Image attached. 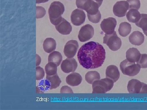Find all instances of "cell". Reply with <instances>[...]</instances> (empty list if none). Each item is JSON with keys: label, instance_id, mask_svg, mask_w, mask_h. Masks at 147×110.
Here are the masks:
<instances>
[{"label": "cell", "instance_id": "1", "mask_svg": "<svg viewBox=\"0 0 147 110\" xmlns=\"http://www.w3.org/2000/svg\"><path fill=\"white\" fill-rule=\"evenodd\" d=\"M77 57L80 64L86 69H94L100 67L105 59V51L102 45L90 41L80 48Z\"/></svg>", "mask_w": 147, "mask_h": 110}, {"label": "cell", "instance_id": "2", "mask_svg": "<svg viewBox=\"0 0 147 110\" xmlns=\"http://www.w3.org/2000/svg\"><path fill=\"white\" fill-rule=\"evenodd\" d=\"M65 11V7L62 3L59 1H54L50 5L48 9L50 21L54 25L59 23L62 17L61 15Z\"/></svg>", "mask_w": 147, "mask_h": 110}, {"label": "cell", "instance_id": "3", "mask_svg": "<svg viewBox=\"0 0 147 110\" xmlns=\"http://www.w3.org/2000/svg\"><path fill=\"white\" fill-rule=\"evenodd\" d=\"M114 83L112 80L108 78L95 81L92 84V93H106L112 89Z\"/></svg>", "mask_w": 147, "mask_h": 110}, {"label": "cell", "instance_id": "4", "mask_svg": "<svg viewBox=\"0 0 147 110\" xmlns=\"http://www.w3.org/2000/svg\"><path fill=\"white\" fill-rule=\"evenodd\" d=\"M120 67L123 74L131 77L137 75L140 72L141 68L138 64L130 62L127 59L121 62Z\"/></svg>", "mask_w": 147, "mask_h": 110}, {"label": "cell", "instance_id": "5", "mask_svg": "<svg viewBox=\"0 0 147 110\" xmlns=\"http://www.w3.org/2000/svg\"><path fill=\"white\" fill-rule=\"evenodd\" d=\"M103 43L107 45L110 50L113 51L118 50L122 45L121 40L118 36L115 31L110 34H105L103 38Z\"/></svg>", "mask_w": 147, "mask_h": 110}, {"label": "cell", "instance_id": "6", "mask_svg": "<svg viewBox=\"0 0 147 110\" xmlns=\"http://www.w3.org/2000/svg\"><path fill=\"white\" fill-rule=\"evenodd\" d=\"M127 88L130 93H147V85L136 79L129 81Z\"/></svg>", "mask_w": 147, "mask_h": 110}, {"label": "cell", "instance_id": "7", "mask_svg": "<svg viewBox=\"0 0 147 110\" xmlns=\"http://www.w3.org/2000/svg\"><path fill=\"white\" fill-rule=\"evenodd\" d=\"M94 29L91 25L87 24L81 28L79 31L78 38L80 41L85 42L88 41L93 36Z\"/></svg>", "mask_w": 147, "mask_h": 110}, {"label": "cell", "instance_id": "8", "mask_svg": "<svg viewBox=\"0 0 147 110\" xmlns=\"http://www.w3.org/2000/svg\"><path fill=\"white\" fill-rule=\"evenodd\" d=\"M117 22L115 18L109 17L104 19L100 24V28L106 34H110L115 31Z\"/></svg>", "mask_w": 147, "mask_h": 110}, {"label": "cell", "instance_id": "9", "mask_svg": "<svg viewBox=\"0 0 147 110\" xmlns=\"http://www.w3.org/2000/svg\"><path fill=\"white\" fill-rule=\"evenodd\" d=\"M129 7V5L127 1L117 2L113 6V13L117 17H123L126 15Z\"/></svg>", "mask_w": 147, "mask_h": 110}, {"label": "cell", "instance_id": "10", "mask_svg": "<svg viewBox=\"0 0 147 110\" xmlns=\"http://www.w3.org/2000/svg\"><path fill=\"white\" fill-rule=\"evenodd\" d=\"M79 47V44L76 40H69L65 46L64 54L67 58H73L76 55Z\"/></svg>", "mask_w": 147, "mask_h": 110}, {"label": "cell", "instance_id": "11", "mask_svg": "<svg viewBox=\"0 0 147 110\" xmlns=\"http://www.w3.org/2000/svg\"><path fill=\"white\" fill-rule=\"evenodd\" d=\"M86 15L84 11L76 9L71 15V21L74 25L80 26L86 21Z\"/></svg>", "mask_w": 147, "mask_h": 110}, {"label": "cell", "instance_id": "12", "mask_svg": "<svg viewBox=\"0 0 147 110\" xmlns=\"http://www.w3.org/2000/svg\"><path fill=\"white\" fill-rule=\"evenodd\" d=\"M77 66L78 64L75 59L67 58L62 62L61 68L64 73H68L76 71Z\"/></svg>", "mask_w": 147, "mask_h": 110}, {"label": "cell", "instance_id": "13", "mask_svg": "<svg viewBox=\"0 0 147 110\" xmlns=\"http://www.w3.org/2000/svg\"><path fill=\"white\" fill-rule=\"evenodd\" d=\"M55 28L60 34L62 35L70 34L72 29L70 23L63 17L59 23L55 26Z\"/></svg>", "mask_w": 147, "mask_h": 110}, {"label": "cell", "instance_id": "14", "mask_svg": "<svg viewBox=\"0 0 147 110\" xmlns=\"http://www.w3.org/2000/svg\"><path fill=\"white\" fill-rule=\"evenodd\" d=\"M106 77L115 82L119 78L120 74L118 68L115 65H111L107 67L106 70Z\"/></svg>", "mask_w": 147, "mask_h": 110}, {"label": "cell", "instance_id": "15", "mask_svg": "<svg viewBox=\"0 0 147 110\" xmlns=\"http://www.w3.org/2000/svg\"><path fill=\"white\" fill-rule=\"evenodd\" d=\"M45 80L47 87L50 90L57 88L59 86L61 82V81L57 74L52 76H46Z\"/></svg>", "mask_w": 147, "mask_h": 110}, {"label": "cell", "instance_id": "16", "mask_svg": "<svg viewBox=\"0 0 147 110\" xmlns=\"http://www.w3.org/2000/svg\"><path fill=\"white\" fill-rule=\"evenodd\" d=\"M129 42L132 45L139 46L144 41V34L139 31H134L131 34L129 37Z\"/></svg>", "mask_w": 147, "mask_h": 110}, {"label": "cell", "instance_id": "17", "mask_svg": "<svg viewBox=\"0 0 147 110\" xmlns=\"http://www.w3.org/2000/svg\"><path fill=\"white\" fill-rule=\"evenodd\" d=\"M82 78L81 75L77 73H71L66 78L67 83L72 87L77 86L82 83Z\"/></svg>", "mask_w": 147, "mask_h": 110}, {"label": "cell", "instance_id": "18", "mask_svg": "<svg viewBox=\"0 0 147 110\" xmlns=\"http://www.w3.org/2000/svg\"><path fill=\"white\" fill-rule=\"evenodd\" d=\"M141 54L137 48H129L126 53L127 59L129 61L133 63L137 62L139 61Z\"/></svg>", "mask_w": 147, "mask_h": 110}, {"label": "cell", "instance_id": "19", "mask_svg": "<svg viewBox=\"0 0 147 110\" xmlns=\"http://www.w3.org/2000/svg\"><path fill=\"white\" fill-rule=\"evenodd\" d=\"M57 43L55 39L52 38H48L44 40L43 48L46 53L49 54L53 52L56 50Z\"/></svg>", "mask_w": 147, "mask_h": 110}, {"label": "cell", "instance_id": "20", "mask_svg": "<svg viewBox=\"0 0 147 110\" xmlns=\"http://www.w3.org/2000/svg\"><path fill=\"white\" fill-rule=\"evenodd\" d=\"M141 14L137 9H131L126 13V18L129 22L137 23L141 18Z\"/></svg>", "mask_w": 147, "mask_h": 110}, {"label": "cell", "instance_id": "21", "mask_svg": "<svg viewBox=\"0 0 147 110\" xmlns=\"http://www.w3.org/2000/svg\"><path fill=\"white\" fill-rule=\"evenodd\" d=\"M95 3V1L93 0H76V5L78 8L87 11L91 8Z\"/></svg>", "mask_w": 147, "mask_h": 110}, {"label": "cell", "instance_id": "22", "mask_svg": "<svg viewBox=\"0 0 147 110\" xmlns=\"http://www.w3.org/2000/svg\"><path fill=\"white\" fill-rule=\"evenodd\" d=\"M131 25L126 22H122L120 24L119 28V34L121 36L126 37L131 31Z\"/></svg>", "mask_w": 147, "mask_h": 110}, {"label": "cell", "instance_id": "23", "mask_svg": "<svg viewBox=\"0 0 147 110\" xmlns=\"http://www.w3.org/2000/svg\"><path fill=\"white\" fill-rule=\"evenodd\" d=\"M63 60V57L61 54L57 51H55L49 55L48 58L49 62H53L56 64L57 66L61 64Z\"/></svg>", "mask_w": 147, "mask_h": 110}, {"label": "cell", "instance_id": "24", "mask_svg": "<svg viewBox=\"0 0 147 110\" xmlns=\"http://www.w3.org/2000/svg\"><path fill=\"white\" fill-rule=\"evenodd\" d=\"M85 78L87 82L92 84L95 81L100 80V74L96 71H89L86 74Z\"/></svg>", "mask_w": 147, "mask_h": 110}, {"label": "cell", "instance_id": "25", "mask_svg": "<svg viewBox=\"0 0 147 110\" xmlns=\"http://www.w3.org/2000/svg\"><path fill=\"white\" fill-rule=\"evenodd\" d=\"M135 24L137 27L141 28L144 34H146L147 33V14H141V18Z\"/></svg>", "mask_w": 147, "mask_h": 110}, {"label": "cell", "instance_id": "26", "mask_svg": "<svg viewBox=\"0 0 147 110\" xmlns=\"http://www.w3.org/2000/svg\"><path fill=\"white\" fill-rule=\"evenodd\" d=\"M57 66L53 62H49L45 66V71L47 76H52L57 74Z\"/></svg>", "mask_w": 147, "mask_h": 110}, {"label": "cell", "instance_id": "27", "mask_svg": "<svg viewBox=\"0 0 147 110\" xmlns=\"http://www.w3.org/2000/svg\"><path fill=\"white\" fill-rule=\"evenodd\" d=\"M129 5V9H134L138 10L141 7L140 0H127Z\"/></svg>", "mask_w": 147, "mask_h": 110}, {"label": "cell", "instance_id": "28", "mask_svg": "<svg viewBox=\"0 0 147 110\" xmlns=\"http://www.w3.org/2000/svg\"><path fill=\"white\" fill-rule=\"evenodd\" d=\"M138 64L143 68H147V54H142L141 55L139 61L137 62Z\"/></svg>", "mask_w": 147, "mask_h": 110}, {"label": "cell", "instance_id": "29", "mask_svg": "<svg viewBox=\"0 0 147 110\" xmlns=\"http://www.w3.org/2000/svg\"><path fill=\"white\" fill-rule=\"evenodd\" d=\"M45 76V71L44 69L40 66L36 67V80H40L43 78Z\"/></svg>", "mask_w": 147, "mask_h": 110}, {"label": "cell", "instance_id": "30", "mask_svg": "<svg viewBox=\"0 0 147 110\" xmlns=\"http://www.w3.org/2000/svg\"><path fill=\"white\" fill-rule=\"evenodd\" d=\"M46 11L44 7L41 6L36 7V18H40L44 17Z\"/></svg>", "mask_w": 147, "mask_h": 110}, {"label": "cell", "instance_id": "31", "mask_svg": "<svg viewBox=\"0 0 147 110\" xmlns=\"http://www.w3.org/2000/svg\"><path fill=\"white\" fill-rule=\"evenodd\" d=\"M87 16L89 21L94 23H99L101 18V15L100 12L94 16Z\"/></svg>", "mask_w": 147, "mask_h": 110}, {"label": "cell", "instance_id": "32", "mask_svg": "<svg viewBox=\"0 0 147 110\" xmlns=\"http://www.w3.org/2000/svg\"><path fill=\"white\" fill-rule=\"evenodd\" d=\"M61 93H73V92L71 88L67 86H65L61 88Z\"/></svg>", "mask_w": 147, "mask_h": 110}, {"label": "cell", "instance_id": "33", "mask_svg": "<svg viewBox=\"0 0 147 110\" xmlns=\"http://www.w3.org/2000/svg\"><path fill=\"white\" fill-rule=\"evenodd\" d=\"M41 58L38 54H36V66H38L41 62Z\"/></svg>", "mask_w": 147, "mask_h": 110}, {"label": "cell", "instance_id": "34", "mask_svg": "<svg viewBox=\"0 0 147 110\" xmlns=\"http://www.w3.org/2000/svg\"><path fill=\"white\" fill-rule=\"evenodd\" d=\"M49 0H36V3H44L47 2Z\"/></svg>", "mask_w": 147, "mask_h": 110}, {"label": "cell", "instance_id": "35", "mask_svg": "<svg viewBox=\"0 0 147 110\" xmlns=\"http://www.w3.org/2000/svg\"><path fill=\"white\" fill-rule=\"evenodd\" d=\"M93 1H94L96 2L97 3L100 7V5L102 4L103 0H93Z\"/></svg>", "mask_w": 147, "mask_h": 110}]
</instances>
